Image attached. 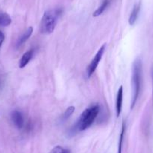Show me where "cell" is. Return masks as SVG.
Returning <instances> with one entry per match:
<instances>
[{"label":"cell","mask_w":153,"mask_h":153,"mask_svg":"<svg viewBox=\"0 0 153 153\" xmlns=\"http://www.w3.org/2000/svg\"><path fill=\"white\" fill-rule=\"evenodd\" d=\"M100 111V106L95 104L89 108L86 109L79 117L78 121L74 126V131H85L91 126L98 117Z\"/></svg>","instance_id":"cell-3"},{"label":"cell","mask_w":153,"mask_h":153,"mask_svg":"<svg viewBox=\"0 0 153 153\" xmlns=\"http://www.w3.org/2000/svg\"><path fill=\"white\" fill-rule=\"evenodd\" d=\"M34 53H35L34 50L31 49L22 56L21 59H20V62H19V68H25L27 65L28 63L31 61V59L33 57Z\"/></svg>","instance_id":"cell-6"},{"label":"cell","mask_w":153,"mask_h":153,"mask_svg":"<svg viewBox=\"0 0 153 153\" xmlns=\"http://www.w3.org/2000/svg\"><path fill=\"white\" fill-rule=\"evenodd\" d=\"M141 8V2H139L137 3L136 5L134 6L133 9H132L131 13L130 14V17L128 19V23L131 26H133L135 24L136 21L137 20L138 16H139L140 11Z\"/></svg>","instance_id":"cell-7"},{"label":"cell","mask_w":153,"mask_h":153,"mask_svg":"<svg viewBox=\"0 0 153 153\" xmlns=\"http://www.w3.org/2000/svg\"><path fill=\"white\" fill-rule=\"evenodd\" d=\"M61 14L62 10L59 8L48 10L45 11L41 20V32L44 35H50L53 32Z\"/></svg>","instance_id":"cell-2"},{"label":"cell","mask_w":153,"mask_h":153,"mask_svg":"<svg viewBox=\"0 0 153 153\" xmlns=\"http://www.w3.org/2000/svg\"><path fill=\"white\" fill-rule=\"evenodd\" d=\"M105 49H106V44H104V45H103L100 48V49L98 50L97 53L95 54L93 59L91 61L90 64L88 65L87 68H86V74H87L88 77H90V76L93 74L94 72L95 71L97 68H98V64H99L100 61L101 60V58H102L103 55H104Z\"/></svg>","instance_id":"cell-4"},{"label":"cell","mask_w":153,"mask_h":153,"mask_svg":"<svg viewBox=\"0 0 153 153\" xmlns=\"http://www.w3.org/2000/svg\"><path fill=\"white\" fill-rule=\"evenodd\" d=\"M11 18L7 13L0 12V27H6L11 25Z\"/></svg>","instance_id":"cell-10"},{"label":"cell","mask_w":153,"mask_h":153,"mask_svg":"<svg viewBox=\"0 0 153 153\" xmlns=\"http://www.w3.org/2000/svg\"><path fill=\"white\" fill-rule=\"evenodd\" d=\"M11 120L17 128L21 129L23 127L24 119L22 113L19 110H14L11 113Z\"/></svg>","instance_id":"cell-5"},{"label":"cell","mask_w":153,"mask_h":153,"mask_svg":"<svg viewBox=\"0 0 153 153\" xmlns=\"http://www.w3.org/2000/svg\"><path fill=\"white\" fill-rule=\"evenodd\" d=\"M110 2H111V0H103L101 5L94 11L93 17H98L101 14H102L104 13V11L107 9V7L109 6Z\"/></svg>","instance_id":"cell-11"},{"label":"cell","mask_w":153,"mask_h":153,"mask_svg":"<svg viewBox=\"0 0 153 153\" xmlns=\"http://www.w3.org/2000/svg\"><path fill=\"white\" fill-rule=\"evenodd\" d=\"M123 86H120L117 92V103H116V110H117V117H119L121 114L123 109Z\"/></svg>","instance_id":"cell-8"},{"label":"cell","mask_w":153,"mask_h":153,"mask_svg":"<svg viewBox=\"0 0 153 153\" xmlns=\"http://www.w3.org/2000/svg\"><path fill=\"white\" fill-rule=\"evenodd\" d=\"M50 153H70V151L63 148L61 146H56L51 150Z\"/></svg>","instance_id":"cell-14"},{"label":"cell","mask_w":153,"mask_h":153,"mask_svg":"<svg viewBox=\"0 0 153 153\" xmlns=\"http://www.w3.org/2000/svg\"><path fill=\"white\" fill-rule=\"evenodd\" d=\"M32 32H33V28L32 26H29L18 39V41L17 42V47H20L22 45H23L30 38Z\"/></svg>","instance_id":"cell-9"},{"label":"cell","mask_w":153,"mask_h":153,"mask_svg":"<svg viewBox=\"0 0 153 153\" xmlns=\"http://www.w3.org/2000/svg\"><path fill=\"white\" fill-rule=\"evenodd\" d=\"M5 37L3 32L0 31V47L2 46V45L3 44L4 41H5Z\"/></svg>","instance_id":"cell-15"},{"label":"cell","mask_w":153,"mask_h":153,"mask_svg":"<svg viewBox=\"0 0 153 153\" xmlns=\"http://www.w3.org/2000/svg\"><path fill=\"white\" fill-rule=\"evenodd\" d=\"M125 131H126V126L123 122V126H122V131L120 136V140H119V146H118V152L117 153H122V148H123V140H124L125 137Z\"/></svg>","instance_id":"cell-12"},{"label":"cell","mask_w":153,"mask_h":153,"mask_svg":"<svg viewBox=\"0 0 153 153\" xmlns=\"http://www.w3.org/2000/svg\"><path fill=\"white\" fill-rule=\"evenodd\" d=\"M151 75H152V82H153V68H152Z\"/></svg>","instance_id":"cell-16"},{"label":"cell","mask_w":153,"mask_h":153,"mask_svg":"<svg viewBox=\"0 0 153 153\" xmlns=\"http://www.w3.org/2000/svg\"><path fill=\"white\" fill-rule=\"evenodd\" d=\"M74 110H75V107H74V106H70V107H68L67 110H65V112L64 114H63L62 117V120H68V119L72 114H73Z\"/></svg>","instance_id":"cell-13"},{"label":"cell","mask_w":153,"mask_h":153,"mask_svg":"<svg viewBox=\"0 0 153 153\" xmlns=\"http://www.w3.org/2000/svg\"><path fill=\"white\" fill-rule=\"evenodd\" d=\"M142 72L143 66L140 59L137 58L135 59L132 67V97L131 101V109L135 107L139 98L140 92L141 84H142Z\"/></svg>","instance_id":"cell-1"}]
</instances>
